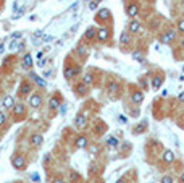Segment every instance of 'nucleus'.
<instances>
[{
    "label": "nucleus",
    "instance_id": "obj_1",
    "mask_svg": "<svg viewBox=\"0 0 184 183\" xmlns=\"http://www.w3.org/2000/svg\"><path fill=\"white\" fill-rule=\"evenodd\" d=\"M12 165L16 169V170H21V169H24V165H26V160H24V157L23 156H20V154H15L12 157Z\"/></svg>",
    "mask_w": 184,
    "mask_h": 183
},
{
    "label": "nucleus",
    "instance_id": "obj_2",
    "mask_svg": "<svg viewBox=\"0 0 184 183\" xmlns=\"http://www.w3.org/2000/svg\"><path fill=\"white\" fill-rule=\"evenodd\" d=\"M29 106L34 107V109H39L42 106V97L41 94H33L31 97H29Z\"/></svg>",
    "mask_w": 184,
    "mask_h": 183
},
{
    "label": "nucleus",
    "instance_id": "obj_3",
    "mask_svg": "<svg viewBox=\"0 0 184 183\" xmlns=\"http://www.w3.org/2000/svg\"><path fill=\"white\" fill-rule=\"evenodd\" d=\"M174 37H176V33L173 31V29H170V31H166V33H163L162 36H160V41L163 42V44H168V42H171Z\"/></svg>",
    "mask_w": 184,
    "mask_h": 183
},
{
    "label": "nucleus",
    "instance_id": "obj_4",
    "mask_svg": "<svg viewBox=\"0 0 184 183\" xmlns=\"http://www.w3.org/2000/svg\"><path fill=\"white\" fill-rule=\"evenodd\" d=\"M126 13H128V16L129 18H136L137 15H139V7L136 3H131V5H128V8H126Z\"/></svg>",
    "mask_w": 184,
    "mask_h": 183
},
{
    "label": "nucleus",
    "instance_id": "obj_5",
    "mask_svg": "<svg viewBox=\"0 0 184 183\" xmlns=\"http://www.w3.org/2000/svg\"><path fill=\"white\" fill-rule=\"evenodd\" d=\"M108 36H110L108 28H98V31H97V39L98 41H107Z\"/></svg>",
    "mask_w": 184,
    "mask_h": 183
},
{
    "label": "nucleus",
    "instance_id": "obj_6",
    "mask_svg": "<svg viewBox=\"0 0 184 183\" xmlns=\"http://www.w3.org/2000/svg\"><path fill=\"white\" fill-rule=\"evenodd\" d=\"M74 126H76L78 130H81V128H84V126H86V115L79 114L78 117H76V120H74Z\"/></svg>",
    "mask_w": 184,
    "mask_h": 183
},
{
    "label": "nucleus",
    "instance_id": "obj_7",
    "mask_svg": "<svg viewBox=\"0 0 184 183\" xmlns=\"http://www.w3.org/2000/svg\"><path fill=\"white\" fill-rule=\"evenodd\" d=\"M21 65H23V68H24V70H29L31 66H33V57H31V53H24Z\"/></svg>",
    "mask_w": 184,
    "mask_h": 183
},
{
    "label": "nucleus",
    "instance_id": "obj_8",
    "mask_svg": "<svg viewBox=\"0 0 184 183\" xmlns=\"http://www.w3.org/2000/svg\"><path fill=\"white\" fill-rule=\"evenodd\" d=\"M2 106H3L5 109H13V106H15V99H13L12 96H5L3 101H2Z\"/></svg>",
    "mask_w": 184,
    "mask_h": 183
},
{
    "label": "nucleus",
    "instance_id": "obj_9",
    "mask_svg": "<svg viewBox=\"0 0 184 183\" xmlns=\"http://www.w3.org/2000/svg\"><path fill=\"white\" fill-rule=\"evenodd\" d=\"M131 101L134 102V104H141V102L144 101L142 91H134V93H132V96H131Z\"/></svg>",
    "mask_w": 184,
    "mask_h": 183
},
{
    "label": "nucleus",
    "instance_id": "obj_10",
    "mask_svg": "<svg viewBox=\"0 0 184 183\" xmlns=\"http://www.w3.org/2000/svg\"><path fill=\"white\" fill-rule=\"evenodd\" d=\"M128 31H129V33H132V34L139 33V31H141V23H139V21H131V23H129V26H128Z\"/></svg>",
    "mask_w": 184,
    "mask_h": 183
},
{
    "label": "nucleus",
    "instance_id": "obj_11",
    "mask_svg": "<svg viewBox=\"0 0 184 183\" xmlns=\"http://www.w3.org/2000/svg\"><path fill=\"white\" fill-rule=\"evenodd\" d=\"M24 114V106L23 104H15L13 106V115L15 117H20V115Z\"/></svg>",
    "mask_w": 184,
    "mask_h": 183
},
{
    "label": "nucleus",
    "instance_id": "obj_12",
    "mask_svg": "<svg viewBox=\"0 0 184 183\" xmlns=\"http://www.w3.org/2000/svg\"><path fill=\"white\" fill-rule=\"evenodd\" d=\"M31 89H33V88H31V83H28V81L20 84V94H29Z\"/></svg>",
    "mask_w": 184,
    "mask_h": 183
},
{
    "label": "nucleus",
    "instance_id": "obj_13",
    "mask_svg": "<svg viewBox=\"0 0 184 183\" xmlns=\"http://www.w3.org/2000/svg\"><path fill=\"white\" fill-rule=\"evenodd\" d=\"M95 18H97V21L98 20H108V18H110V10H108V8H102Z\"/></svg>",
    "mask_w": 184,
    "mask_h": 183
},
{
    "label": "nucleus",
    "instance_id": "obj_14",
    "mask_svg": "<svg viewBox=\"0 0 184 183\" xmlns=\"http://www.w3.org/2000/svg\"><path fill=\"white\" fill-rule=\"evenodd\" d=\"M31 143H33V144H36V146H41L42 143H44V138H42V134L34 133L33 136H31Z\"/></svg>",
    "mask_w": 184,
    "mask_h": 183
},
{
    "label": "nucleus",
    "instance_id": "obj_15",
    "mask_svg": "<svg viewBox=\"0 0 184 183\" xmlns=\"http://www.w3.org/2000/svg\"><path fill=\"white\" fill-rule=\"evenodd\" d=\"M162 83H163V78L162 76H153L152 78V88H153V89H158L160 86H162Z\"/></svg>",
    "mask_w": 184,
    "mask_h": 183
},
{
    "label": "nucleus",
    "instance_id": "obj_16",
    "mask_svg": "<svg viewBox=\"0 0 184 183\" xmlns=\"http://www.w3.org/2000/svg\"><path fill=\"white\" fill-rule=\"evenodd\" d=\"M76 147H79V149L87 147V138L86 136H79V138L76 139Z\"/></svg>",
    "mask_w": 184,
    "mask_h": 183
},
{
    "label": "nucleus",
    "instance_id": "obj_17",
    "mask_svg": "<svg viewBox=\"0 0 184 183\" xmlns=\"http://www.w3.org/2000/svg\"><path fill=\"white\" fill-rule=\"evenodd\" d=\"M94 37H97V31H95L94 28H89L86 33H84V39H89L90 41V39H94Z\"/></svg>",
    "mask_w": 184,
    "mask_h": 183
},
{
    "label": "nucleus",
    "instance_id": "obj_18",
    "mask_svg": "<svg viewBox=\"0 0 184 183\" xmlns=\"http://www.w3.org/2000/svg\"><path fill=\"white\" fill-rule=\"evenodd\" d=\"M49 107L50 110H57L58 107H60V101H58V97H52L49 101Z\"/></svg>",
    "mask_w": 184,
    "mask_h": 183
},
{
    "label": "nucleus",
    "instance_id": "obj_19",
    "mask_svg": "<svg viewBox=\"0 0 184 183\" xmlns=\"http://www.w3.org/2000/svg\"><path fill=\"white\" fill-rule=\"evenodd\" d=\"M163 160H165V162H173V160H174V154H173V151H165V152H163Z\"/></svg>",
    "mask_w": 184,
    "mask_h": 183
},
{
    "label": "nucleus",
    "instance_id": "obj_20",
    "mask_svg": "<svg viewBox=\"0 0 184 183\" xmlns=\"http://www.w3.org/2000/svg\"><path fill=\"white\" fill-rule=\"evenodd\" d=\"M107 89H108V93H116V91L119 89V86L116 81H110L108 83V86H107Z\"/></svg>",
    "mask_w": 184,
    "mask_h": 183
},
{
    "label": "nucleus",
    "instance_id": "obj_21",
    "mask_svg": "<svg viewBox=\"0 0 184 183\" xmlns=\"http://www.w3.org/2000/svg\"><path fill=\"white\" fill-rule=\"evenodd\" d=\"M107 146L108 147H116L118 146V139L115 138V136H108V138H107Z\"/></svg>",
    "mask_w": 184,
    "mask_h": 183
},
{
    "label": "nucleus",
    "instance_id": "obj_22",
    "mask_svg": "<svg viewBox=\"0 0 184 183\" xmlns=\"http://www.w3.org/2000/svg\"><path fill=\"white\" fill-rule=\"evenodd\" d=\"M76 91H78V94H86L87 93V84L86 83H79V84L76 86Z\"/></svg>",
    "mask_w": 184,
    "mask_h": 183
},
{
    "label": "nucleus",
    "instance_id": "obj_23",
    "mask_svg": "<svg viewBox=\"0 0 184 183\" xmlns=\"http://www.w3.org/2000/svg\"><path fill=\"white\" fill-rule=\"evenodd\" d=\"M20 44H21L20 39H12V42H10V45H8V50H12V52H13L16 47H20Z\"/></svg>",
    "mask_w": 184,
    "mask_h": 183
},
{
    "label": "nucleus",
    "instance_id": "obj_24",
    "mask_svg": "<svg viewBox=\"0 0 184 183\" xmlns=\"http://www.w3.org/2000/svg\"><path fill=\"white\" fill-rule=\"evenodd\" d=\"M76 52H78L79 55L82 57V55H86V53H87V47H86L84 44H81V45H78V49H76Z\"/></svg>",
    "mask_w": 184,
    "mask_h": 183
},
{
    "label": "nucleus",
    "instance_id": "obj_25",
    "mask_svg": "<svg viewBox=\"0 0 184 183\" xmlns=\"http://www.w3.org/2000/svg\"><path fill=\"white\" fill-rule=\"evenodd\" d=\"M73 76H74L73 68H71V66H66V68H65V78H66V80H70V78H73Z\"/></svg>",
    "mask_w": 184,
    "mask_h": 183
},
{
    "label": "nucleus",
    "instance_id": "obj_26",
    "mask_svg": "<svg viewBox=\"0 0 184 183\" xmlns=\"http://www.w3.org/2000/svg\"><path fill=\"white\" fill-rule=\"evenodd\" d=\"M31 78H34V81H36L39 86H45V81L42 80L41 76H37V75H34V73H33V75H31Z\"/></svg>",
    "mask_w": 184,
    "mask_h": 183
},
{
    "label": "nucleus",
    "instance_id": "obj_27",
    "mask_svg": "<svg viewBox=\"0 0 184 183\" xmlns=\"http://www.w3.org/2000/svg\"><path fill=\"white\" fill-rule=\"evenodd\" d=\"M144 128H145V122H144V123H141L139 126H136V128H134V133H142V131H144Z\"/></svg>",
    "mask_w": 184,
    "mask_h": 183
},
{
    "label": "nucleus",
    "instance_id": "obj_28",
    "mask_svg": "<svg viewBox=\"0 0 184 183\" xmlns=\"http://www.w3.org/2000/svg\"><path fill=\"white\" fill-rule=\"evenodd\" d=\"M129 42V36H128L126 33H123L121 34V44H128Z\"/></svg>",
    "mask_w": 184,
    "mask_h": 183
},
{
    "label": "nucleus",
    "instance_id": "obj_29",
    "mask_svg": "<svg viewBox=\"0 0 184 183\" xmlns=\"http://www.w3.org/2000/svg\"><path fill=\"white\" fill-rule=\"evenodd\" d=\"M82 83H86V84L89 86L90 83H92V75H86V76H84V80H82Z\"/></svg>",
    "mask_w": 184,
    "mask_h": 183
},
{
    "label": "nucleus",
    "instance_id": "obj_30",
    "mask_svg": "<svg viewBox=\"0 0 184 183\" xmlns=\"http://www.w3.org/2000/svg\"><path fill=\"white\" fill-rule=\"evenodd\" d=\"M21 36H23V33H21V31H16V33H13L12 36H10V39H20Z\"/></svg>",
    "mask_w": 184,
    "mask_h": 183
},
{
    "label": "nucleus",
    "instance_id": "obj_31",
    "mask_svg": "<svg viewBox=\"0 0 184 183\" xmlns=\"http://www.w3.org/2000/svg\"><path fill=\"white\" fill-rule=\"evenodd\" d=\"M31 178H33L34 182H41V175L37 173V172H34V173H31Z\"/></svg>",
    "mask_w": 184,
    "mask_h": 183
},
{
    "label": "nucleus",
    "instance_id": "obj_32",
    "mask_svg": "<svg viewBox=\"0 0 184 183\" xmlns=\"http://www.w3.org/2000/svg\"><path fill=\"white\" fill-rule=\"evenodd\" d=\"M5 122H7V115H5V112H0V125H3Z\"/></svg>",
    "mask_w": 184,
    "mask_h": 183
},
{
    "label": "nucleus",
    "instance_id": "obj_33",
    "mask_svg": "<svg viewBox=\"0 0 184 183\" xmlns=\"http://www.w3.org/2000/svg\"><path fill=\"white\" fill-rule=\"evenodd\" d=\"M178 31H181V33H184V20H181L179 23H178Z\"/></svg>",
    "mask_w": 184,
    "mask_h": 183
},
{
    "label": "nucleus",
    "instance_id": "obj_34",
    "mask_svg": "<svg viewBox=\"0 0 184 183\" xmlns=\"http://www.w3.org/2000/svg\"><path fill=\"white\" fill-rule=\"evenodd\" d=\"M132 58H134V60H139V62H142V55H141L139 52H137V53H132Z\"/></svg>",
    "mask_w": 184,
    "mask_h": 183
},
{
    "label": "nucleus",
    "instance_id": "obj_35",
    "mask_svg": "<svg viewBox=\"0 0 184 183\" xmlns=\"http://www.w3.org/2000/svg\"><path fill=\"white\" fill-rule=\"evenodd\" d=\"M162 183H173V178L171 177H163V178H162Z\"/></svg>",
    "mask_w": 184,
    "mask_h": 183
},
{
    "label": "nucleus",
    "instance_id": "obj_36",
    "mask_svg": "<svg viewBox=\"0 0 184 183\" xmlns=\"http://www.w3.org/2000/svg\"><path fill=\"white\" fill-rule=\"evenodd\" d=\"M89 8L90 10H95V8H97V2H94V0H92V2L89 3Z\"/></svg>",
    "mask_w": 184,
    "mask_h": 183
},
{
    "label": "nucleus",
    "instance_id": "obj_37",
    "mask_svg": "<svg viewBox=\"0 0 184 183\" xmlns=\"http://www.w3.org/2000/svg\"><path fill=\"white\" fill-rule=\"evenodd\" d=\"M41 36H42V31H36L33 34V39H37V37H41Z\"/></svg>",
    "mask_w": 184,
    "mask_h": 183
},
{
    "label": "nucleus",
    "instance_id": "obj_38",
    "mask_svg": "<svg viewBox=\"0 0 184 183\" xmlns=\"http://www.w3.org/2000/svg\"><path fill=\"white\" fill-rule=\"evenodd\" d=\"M118 120H119L121 123H126V122H128V117H124V115H119V118H118Z\"/></svg>",
    "mask_w": 184,
    "mask_h": 183
},
{
    "label": "nucleus",
    "instance_id": "obj_39",
    "mask_svg": "<svg viewBox=\"0 0 184 183\" xmlns=\"http://www.w3.org/2000/svg\"><path fill=\"white\" fill-rule=\"evenodd\" d=\"M50 75H52V71H50V70H45V71H44V76L45 78H49Z\"/></svg>",
    "mask_w": 184,
    "mask_h": 183
},
{
    "label": "nucleus",
    "instance_id": "obj_40",
    "mask_svg": "<svg viewBox=\"0 0 184 183\" xmlns=\"http://www.w3.org/2000/svg\"><path fill=\"white\" fill-rule=\"evenodd\" d=\"M53 183H66L65 180H61V178H55L53 180Z\"/></svg>",
    "mask_w": 184,
    "mask_h": 183
},
{
    "label": "nucleus",
    "instance_id": "obj_41",
    "mask_svg": "<svg viewBox=\"0 0 184 183\" xmlns=\"http://www.w3.org/2000/svg\"><path fill=\"white\" fill-rule=\"evenodd\" d=\"M3 50H5V42H2L0 44V53H3Z\"/></svg>",
    "mask_w": 184,
    "mask_h": 183
},
{
    "label": "nucleus",
    "instance_id": "obj_42",
    "mask_svg": "<svg viewBox=\"0 0 184 183\" xmlns=\"http://www.w3.org/2000/svg\"><path fill=\"white\" fill-rule=\"evenodd\" d=\"M178 99H179V102H184V93H181V94H179V97H178Z\"/></svg>",
    "mask_w": 184,
    "mask_h": 183
},
{
    "label": "nucleus",
    "instance_id": "obj_43",
    "mask_svg": "<svg viewBox=\"0 0 184 183\" xmlns=\"http://www.w3.org/2000/svg\"><path fill=\"white\" fill-rule=\"evenodd\" d=\"M73 71H74V75H78V73H81V68H73Z\"/></svg>",
    "mask_w": 184,
    "mask_h": 183
},
{
    "label": "nucleus",
    "instance_id": "obj_44",
    "mask_svg": "<svg viewBox=\"0 0 184 183\" xmlns=\"http://www.w3.org/2000/svg\"><path fill=\"white\" fill-rule=\"evenodd\" d=\"M45 65V60H39V66H44Z\"/></svg>",
    "mask_w": 184,
    "mask_h": 183
},
{
    "label": "nucleus",
    "instance_id": "obj_45",
    "mask_svg": "<svg viewBox=\"0 0 184 183\" xmlns=\"http://www.w3.org/2000/svg\"><path fill=\"white\" fill-rule=\"evenodd\" d=\"M179 80H181V81H184V73L181 75V76H179Z\"/></svg>",
    "mask_w": 184,
    "mask_h": 183
},
{
    "label": "nucleus",
    "instance_id": "obj_46",
    "mask_svg": "<svg viewBox=\"0 0 184 183\" xmlns=\"http://www.w3.org/2000/svg\"><path fill=\"white\" fill-rule=\"evenodd\" d=\"M181 182L184 183V172H183V175H181Z\"/></svg>",
    "mask_w": 184,
    "mask_h": 183
},
{
    "label": "nucleus",
    "instance_id": "obj_47",
    "mask_svg": "<svg viewBox=\"0 0 184 183\" xmlns=\"http://www.w3.org/2000/svg\"><path fill=\"white\" fill-rule=\"evenodd\" d=\"M181 45H183V47H184V37H183V39H181Z\"/></svg>",
    "mask_w": 184,
    "mask_h": 183
},
{
    "label": "nucleus",
    "instance_id": "obj_48",
    "mask_svg": "<svg viewBox=\"0 0 184 183\" xmlns=\"http://www.w3.org/2000/svg\"><path fill=\"white\" fill-rule=\"evenodd\" d=\"M116 183H124V180H118V182H116Z\"/></svg>",
    "mask_w": 184,
    "mask_h": 183
},
{
    "label": "nucleus",
    "instance_id": "obj_49",
    "mask_svg": "<svg viewBox=\"0 0 184 183\" xmlns=\"http://www.w3.org/2000/svg\"><path fill=\"white\" fill-rule=\"evenodd\" d=\"M94 2H97V3H98V2H102V0H94Z\"/></svg>",
    "mask_w": 184,
    "mask_h": 183
},
{
    "label": "nucleus",
    "instance_id": "obj_50",
    "mask_svg": "<svg viewBox=\"0 0 184 183\" xmlns=\"http://www.w3.org/2000/svg\"><path fill=\"white\" fill-rule=\"evenodd\" d=\"M98 183H105V182H98Z\"/></svg>",
    "mask_w": 184,
    "mask_h": 183
},
{
    "label": "nucleus",
    "instance_id": "obj_51",
    "mask_svg": "<svg viewBox=\"0 0 184 183\" xmlns=\"http://www.w3.org/2000/svg\"><path fill=\"white\" fill-rule=\"evenodd\" d=\"M183 71H184V66H183Z\"/></svg>",
    "mask_w": 184,
    "mask_h": 183
},
{
    "label": "nucleus",
    "instance_id": "obj_52",
    "mask_svg": "<svg viewBox=\"0 0 184 183\" xmlns=\"http://www.w3.org/2000/svg\"><path fill=\"white\" fill-rule=\"evenodd\" d=\"M183 128H184V123H183Z\"/></svg>",
    "mask_w": 184,
    "mask_h": 183
},
{
    "label": "nucleus",
    "instance_id": "obj_53",
    "mask_svg": "<svg viewBox=\"0 0 184 183\" xmlns=\"http://www.w3.org/2000/svg\"><path fill=\"white\" fill-rule=\"evenodd\" d=\"M0 151H2V149H0Z\"/></svg>",
    "mask_w": 184,
    "mask_h": 183
},
{
    "label": "nucleus",
    "instance_id": "obj_54",
    "mask_svg": "<svg viewBox=\"0 0 184 183\" xmlns=\"http://www.w3.org/2000/svg\"><path fill=\"white\" fill-rule=\"evenodd\" d=\"M183 2H184V0H183Z\"/></svg>",
    "mask_w": 184,
    "mask_h": 183
}]
</instances>
